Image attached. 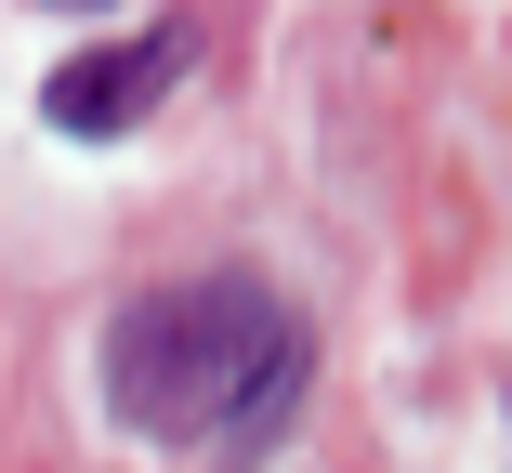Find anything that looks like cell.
I'll return each mask as SVG.
<instances>
[{
  "mask_svg": "<svg viewBox=\"0 0 512 473\" xmlns=\"http://www.w3.org/2000/svg\"><path fill=\"white\" fill-rule=\"evenodd\" d=\"M302 382H316V342H302V316L276 290H250V276H197V290H158L106 329V408L158 447H211L224 473H250Z\"/></svg>",
  "mask_w": 512,
  "mask_h": 473,
  "instance_id": "cell-1",
  "label": "cell"
},
{
  "mask_svg": "<svg viewBox=\"0 0 512 473\" xmlns=\"http://www.w3.org/2000/svg\"><path fill=\"white\" fill-rule=\"evenodd\" d=\"M184 66H197V27H145V40H119V53H66V66L40 79V106H53L66 132H132Z\"/></svg>",
  "mask_w": 512,
  "mask_h": 473,
  "instance_id": "cell-2",
  "label": "cell"
}]
</instances>
